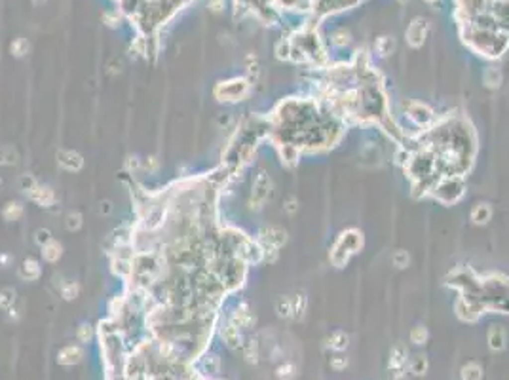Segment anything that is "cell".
<instances>
[{
    "instance_id": "7",
    "label": "cell",
    "mask_w": 509,
    "mask_h": 380,
    "mask_svg": "<svg viewBox=\"0 0 509 380\" xmlns=\"http://www.w3.org/2000/svg\"><path fill=\"white\" fill-rule=\"evenodd\" d=\"M57 163L63 167L65 171L76 173L84 167V158L78 154L76 151H69V149H61L57 152Z\"/></svg>"
},
{
    "instance_id": "30",
    "label": "cell",
    "mask_w": 509,
    "mask_h": 380,
    "mask_svg": "<svg viewBox=\"0 0 509 380\" xmlns=\"http://www.w3.org/2000/svg\"><path fill=\"white\" fill-rule=\"evenodd\" d=\"M393 46H395V42H393L390 36H382V38L376 40V52H378L382 57H386V55L392 54Z\"/></svg>"
},
{
    "instance_id": "9",
    "label": "cell",
    "mask_w": 509,
    "mask_h": 380,
    "mask_svg": "<svg viewBox=\"0 0 509 380\" xmlns=\"http://www.w3.org/2000/svg\"><path fill=\"white\" fill-rule=\"evenodd\" d=\"M27 196L31 198L34 204H38L40 207H50V206L55 204V194H53V190L50 188V186L40 185V183L34 186Z\"/></svg>"
},
{
    "instance_id": "25",
    "label": "cell",
    "mask_w": 509,
    "mask_h": 380,
    "mask_svg": "<svg viewBox=\"0 0 509 380\" xmlns=\"http://www.w3.org/2000/svg\"><path fill=\"white\" fill-rule=\"evenodd\" d=\"M483 82H485L488 87H498L500 82H502V75H500L498 69H494V67L487 69L485 75H483Z\"/></svg>"
},
{
    "instance_id": "38",
    "label": "cell",
    "mask_w": 509,
    "mask_h": 380,
    "mask_svg": "<svg viewBox=\"0 0 509 380\" xmlns=\"http://www.w3.org/2000/svg\"><path fill=\"white\" fill-rule=\"evenodd\" d=\"M346 365H348V359L344 358V356H335V358L331 359V367L335 371L346 369Z\"/></svg>"
},
{
    "instance_id": "11",
    "label": "cell",
    "mask_w": 509,
    "mask_h": 380,
    "mask_svg": "<svg viewBox=\"0 0 509 380\" xmlns=\"http://www.w3.org/2000/svg\"><path fill=\"white\" fill-rule=\"evenodd\" d=\"M230 321H232L238 329H249V327L256 321V317H254L253 312L249 310V306H247V304H242V306H240V308L232 314Z\"/></svg>"
},
{
    "instance_id": "19",
    "label": "cell",
    "mask_w": 509,
    "mask_h": 380,
    "mask_svg": "<svg viewBox=\"0 0 509 380\" xmlns=\"http://www.w3.org/2000/svg\"><path fill=\"white\" fill-rule=\"evenodd\" d=\"M23 215V206L19 202H8L2 209V217L6 221H17Z\"/></svg>"
},
{
    "instance_id": "2",
    "label": "cell",
    "mask_w": 509,
    "mask_h": 380,
    "mask_svg": "<svg viewBox=\"0 0 509 380\" xmlns=\"http://www.w3.org/2000/svg\"><path fill=\"white\" fill-rule=\"evenodd\" d=\"M431 194L443 204H456L464 196V183L458 175H445L431 186Z\"/></svg>"
},
{
    "instance_id": "3",
    "label": "cell",
    "mask_w": 509,
    "mask_h": 380,
    "mask_svg": "<svg viewBox=\"0 0 509 380\" xmlns=\"http://www.w3.org/2000/svg\"><path fill=\"white\" fill-rule=\"evenodd\" d=\"M249 89H251V84L249 80L245 78H232V80H226V82H219L215 86V97L221 103H236V101H242L244 97L249 95Z\"/></svg>"
},
{
    "instance_id": "45",
    "label": "cell",
    "mask_w": 509,
    "mask_h": 380,
    "mask_svg": "<svg viewBox=\"0 0 509 380\" xmlns=\"http://www.w3.org/2000/svg\"><path fill=\"white\" fill-rule=\"evenodd\" d=\"M425 2H429V4H433V2H437V0H425Z\"/></svg>"
},
{
    "instance_id": "17",
    "label": "cell",
    "mask_w": 509,
    "mask_h": 380,
    "mask_svg": "<svg viewBox=\"0 0 509 380\" xmlns=\"http://www.w3.org/2000/svg\"><path fill=\"white\" fill-rule=\"evenodd\" d=\"M490 217H492V207L488 204H477L471 211V221L475 225H487Z\"/></svg>"
},
{
    "instance_id": "18",
    "label": "cell",
    "mask_w": 509,
    "mask_h": 380,
    "mask_svg": "<svg viewBox=\"0 0 509 380\" xmlns=\"http://www.w3.org/2000/svg\"><path fill=\"white\" fill-rule=\"evenodd\" d=\"M460 377H462V380H483V369H481L479 363L469 361V363H466V365L462 367Z\"/></svg>"
},
{
    "instance_id": "1",
    "label": "cell",
    "mask_w": 509,
    "mask_h": 380,
    "mask_svg": "<svg viewBox=\"0 0 509 380\" xmlns=\"http://www.w3.org/2000/svg\"><path fill=\"white\" fill-rule=\"evenodd\" d=\"M361 245H363V234L361 232H357V230L342 232L339 239L335 241L333 249H331V262L337 268H342L346 262L350 261L351 255L361 249Z\"/></svg>"
},
{
    "instance_id": "42",
    "label": "cell",
    "mask_w": 509,
    "mask_h": 380,
    "mask_svg": "<svg viewBox=\"0 0 509 380\" xmlns=\"http://www.w3.org/2000/svg\"><path fill=\"white\" fill-rule=\"evenodd\" d=\"M285 211L287 213H295V211H297V198H289V200H287Z\"/></svg>"
},
{
    "instance_id": "34",
    "label": "cell",
    "mask_w": 509,
    "mask_h": 380,
    "mask_svg": "<svg viewBox=\"0 0 509 380\" xmlns=\"http://www.w3.org/2000/svg\"><path fill=\"white\" fill-rule=\"evenodd\" d=\"M36 185H38V183H36V179H34L31 173L21 175V179H19V188H21L25 194H29Z\"/></svg>"
},
{
    "instance_id": "14",
    "label": "cell",
    "mask_w": 509,
    "mask_h": 380,
    "mask_svg": "<svg viewBox=\"0 0 509 380\" xmlns=\"http://www.w3.org/2000/svg\"><path fill=\"white\" fill-rule=\"evenodd\" d=\"M506 342H508V337H506V331L500 325H492L488 329V346L492 348L494 352H500L506 348Z\"/></svg>"
},
{
    "instance_id": "40",
    "label": "cell",
    "mask_w": 509,
    "mask_h": 380,
    "mask_svg": "<svg viewBox=\"0 0 509 380\" xmlns=\"http://www.w3.org/2000/svg\"><path fill=\"white\" fill-rule=\"evenodd\" d=\"M333 38H335V44L342 46V44H348V40H350V34L346 33V31H337V33L333 34Z\"/></svg>"
},
{
    "instance_id": "43",
    "label": "cell",
    "mask_w": 509,
    "mask_h": 380,
    "mask_svg": "<svg viewBox=\"0 0 509 380\" xmlns=\"http://www.w3.org/2000/svg\"><path fill=\"white\" fill-rule=\"evenodd\" d=\"M209 8L213 11H221L224 8V0H209Z\"/></svg>"
},
{
    "instance_id": "21",
    "label": "cell",
    "mask_w": 509,
    "mask_h": 380,
    "mask_svg": "<svg viewBox=\"0 0 509 380\" xmlns=\"http://www.w3.org/2000/svg\"><path fill=\"white\" fill-rule=\"evenodd\" d=\"M13 303H15V289L13 287L0 289V310H11Z\"/></svg>"
},
{
    "instance_id": "28",
    "label": "cell",
    "mask_w": 509,
    "mask_h": 380,
    "mask_svg": "<svg viewBox=\"0 0 509 380\" xmlns=\"http://www.w3.org/2000/svg\"><path fill=\"white\" fill-rule=\"evenodd\" d=\"M29 48H31V46L27 42V38H21V36H19V38H15V40L11 42L10 52L15 55V57H23V55L29 52Z\"/></svg>"
},
{
    "instance_id": "13",
    "label": "cell",
    "mask_w": 509,
    "mask_h": 380,
    "mask_svg": "<svg viewBox=\"0 0 509 380\" xmlns=\"http://www.w3.org/2000/svg\"><path fill=\"white\" fill-rule=\"evenodd\" d=\"M407 358H409V352H407L405 344H395L392 350V356H390V369L395 371V375L403 373L405 365H407Z\"/></svg>"
},
{
    "instance_id": "41",
    "label": "cell",
    "mask_w": 509,
    "mask_h": 380,
    "mask_svg": "<svg viewBox=\"0 0 509 380\" xmlns=\"http://www.w3.org/2000/svg\"><path fill=\"white\" fill-rule=\"evenodd\" d=\"M110 211H112V204H110L108 200H105V202H101V204H99V213H101V215H108Z\"/></svg>"
},
{
    "instance_id": "4",
    "label": "cell",
    "mask_w": 509,
    "mask_h": 380,
    "mask_svg": "<svg viewBox=\"0 0 509 380\" xmlns=\"http://www.w3.org/2000/svg\"><path fill=\"white\" fill-rule=\"evenodd\" d=\"M270 179H268V173L264 169H260L258 173L253 177V190H251V200H249V206L253 209H260L264 206V202L270 196Z\"/></svg>"
},
{
    "instance_id": "24",
    "label": "cell",
    "mask_w": 509,
    "mask_h": 380,
    "mask_svg": "<svg viewBox=\"0 0 509 380\" xmlns=\"http://www.w3.org/2000/svg\"><path fill=\"white\" fill-rule=\"evenodd\" d=\"M427 367H429V363H427V358L425 356H416L413 359V363H411V373L416 375V377H422L427 373Z\"/></svg>"
},
{
    "instance_id": "5",
    "label": "cell",
    "mask_w": 509,
    "mask_h": 380,
    "mask_svg": "<svg viewBox=\"0 0 509 380\" xmlns=\"http://www.w3.org/2000/svg\"><path fill=\"white\" fill-rule=\"evenodd\" d=\"M287 241V232L279 227H264L258 232V245L262 249H279Z\"/></svg>"
},
{
    "instance_id": "16",
    "label": "cell",
    "mask_w": 509,
    "mask_h": 380,
    "mask_svg": "<svg viewBox=\"0 0 509 380\" xmlns=\"http://www.w3.org/2000/svg\"><path fill=\"white\" fill-rule=\"evenodd\" d=\"M221 335H223V340L226 342V346H230V348L242 346V337H240V329H238V327L234 325L232 321H230V323H226V325L223 327Z\"/></svg>"
},
{
    "instance_id": "12",
    "label": "cell",
    "mask_w": 509,
    "mask_h": 380,
    "mask_svg": "<svg viewBox=\"0 0 509 380\" xmlns=\"http://www.w3.org/2000/svg\"><path fill=\"white\" fill-rule=\"evenodd\" d=\"M19 276H21L25 282H36L40 276H42V268H40V262L36 259H25L19 268Z\"/></svg>"
},
{
    "instance_id": "10",
    "label": "cell",
    "mask_w": 509,
    "mask_h": 380,
    "mask_svg": "<svg viewBox=\"0 0 509 380\" xmlns=\"http://www.w3.org/2000/svg\"><path fill=\"white\" fill-rule=\"evenodd\" d=\"M82 358H84V350L80 346H76V344H69V346L59 350L57 363H61V365H76V363L82 361Z\"/></svg>"
},
{
    "instance_id": "26",
    "label": "cell",
    "mask_w": 509,
    "mask_h": 380,
    "mask_svg": "<svg viewBox=\"0 0 509 380\" xmlns=\"http://www.w3.org/2000/svg\"><path fill=\"white\" fill-rule=\"evenodd\" d=\"M78 295H80V285H78V283L76 282L63 283V287H61V297H63L65 301H75Z\"/></svg>"
},
{
    "instance_id": "15",
    "label": "cell",
    "mask_w": 509,
    "mask_h": 380,
    "mask_svg": "<svg viewBox=\"0 0 509 380\" xmlns=\"http://www.w3.org/2000/svg\"><path fill=\"white\" fill-rule=\"evenodd\" d=\"M63 255V245L57 239H50L46 245H42V257L46 262H57Z\"/></svg>"
},
{
    "instance_id": "6",
    "label": "cell",
    "mask_w": 509,
    "mask_h": 380,
    "mask_svg": "<svg viewBox=\"0 0 509 380\" xmlns=\"http://www.w3.org/2000/svg\"><path fill=\"white\" fill-rule=\"evenodd\" d=\"M407 116L409 120L416 124L418 128H425V126H429L431 122H433V112L429 107H425L422 103H409L407 105Z\"/></svg>"
},
{
    "instance_id": "36",
    "label": "cell",
    "mask_w": 509,
    "mask_h": 380,
    "mask_svg": "<svg viewBox=\"0 0 509 380\" xmlns=\"http://www.w3.org/2000/svg\"><path fill=\"white\" fill-rule=\"evenodd\" d=\"M78 340L80 342H89L91 340V337H93V327L91 325H87V323H84V325H80V329H78Z\"/></svg>"
},
{
    "instance_id": "31",
    "label": "cell",
    "mask_w": 509,
    "mask_h": 380,
    "mask_svg": "<svg viewBox=\"0 0 509 380\" xmlns=\"http://www.w3.org/2000/svg\"><path fill=\"white\" fill-rule=\"evenodd\" d=\"M19 160V156H17V151L13 149V147H4L2 151H0V162L2 163H8V165H13V163H17Z\"/></svg>"
},
{
    "instance_id": "39",
    "label": "cell",
    "mask_w": 509,
    "mask_h": 380,
    "mask_svg": "<svg viewBox=\"0 0 509 380\" xmlns=\"http://www.w3.org/2000/svg\"><path fill=\"white\" fill-rule=\"evenodd\" d=\"M143 167H145L149 173H156V171H158V167H160V163L154 156H150V158H147V160L143 162Z\"/></svg>"
},
{
    "instance_id": "32",
    "label": "cell",
    "mask_w": 509,
    "mask_h": 380,
    "mask_svg": "<svg viewBox=\"0 0 509 380\" xmlns=\"http://www.w3.org/2000/svg\"><path fill=\"white\" fill-rule=\"evenodd\" d=\"M242 350H244V356L249 363H256V342L254 340L242 342Z\"/></svg>"
},
{
    "instance_id": "33",
    "label": "cell",
    "mask_w": 509,
    "mask_h": 380,
    "mask_svg": "<svg viewBox=\"0 0 509 380\" xmlns=\"http://www.w3.org/2000/svg\"><path fill=\"white\" fill-rule=\"evenodd\" d=\"M425 340H427V331H425V327L418 325L411 331V342H414V344H425Z\"/></svg>"
},
{
    "instance_id": "27",
    "label": "cell",
    "mask_w": 509,
    "mask_h": 380,
    "mask_svg": "<svg viewBox=\"0 0 509 380\" xmlns=\"http://www.w3.org/2000/svg\"><path fill=\"white\" fill-rule=\"evenodd\" d=\"M306 306H308L306 295L298 293L293 297V315H295V317H302L304 312H306Z\"/></svg>"
},
{
    "instance_id": "8",
    "label": "cell",
    "mask_w": 509,
    "mask_h": 380,
    "mask_svg": "<svg viewBox=\"0 0 509 380\" xmlns=\"http://www.w3.org/2000/svg\"><path fill=\"white\" fill-rule=\"evenodd\" d=\"M427 31H429V25L425 19H420V17H416L411 25H409V29H407V40L411 46L414 48H418V46H422L425 40V36H427Z\"/></svg>"
},
{
    "instance_id": "23",
    "label": "cell",
    "mask_w": 509,
    "mask_h": 380,
    "mask_svg": "<svg viewBox=\"0 0 509 380\" xmlns=\"http://www.w3.org/2000/svg\"><path fill=\"white\" fill-rule=\"evenodd\" d=\"M276 310L279 317H293V299L291 297H281L276 304Z\"/></svg>"
},
{
    "instance_id": "37",
    "label": "cell",
    "mask_w": 509,
    "mask_h": 380,
    "mask_svg": "<svg viewBox=\"0 0 509 380\" xmlns=\"http://www.w3.org/2000/svg\"><path fill=\"white\" fill-rule=\"evenodd\" d=\"M392 262L397 266V268H405V266L409 264V255H407L405 251H397V253L392 257Z\"/></svg>"
},
{
    "instance_id": "22",
    "label": "cell",
    "mask_w": 509,
    "mask_h": 380,
    "mask_svg": "<svg viewBox=\"0 0 509 380\" xmlns=\"http://www.w3.org/2000/svg\"><path fill=\"white\" fill-rule=\"evenodd\" d=\"M84 225V219L82 215L78 213V211H71V213H67V217H65V227L69 232H78L80 228Z\"/></svg>"
},
{
    "instance_id": "35",
    "label": "cell",
    "mask_w": 509,
    "mask_h": 380,
    "mask_svg": "<svg viewBox=\"0 0 509 380\" xmlns=\"http://www.w3.org/2000/svg\"><path fill=\"white\" fill-rule=\"evenodd\" d=\"M50 239H53V238H52V232H50L48 228H38V230L34 232V241H36L40 247H42V245H46Z\"/></svg>"
},
{
    "instance_id": "20",
    "label": "cell",
    "mask_w": 509,
    "mask_h": 380,
    "mask_svg": "<svg viewBox=\"0 0 509 380\" xmlns=\"http://www.w3.org/2000/svg\"><path fill=\"white\" fill-rule=\"evenodd\" d=\"M348 340H350V337H348L344 331H337V333L331 335L329 346L333 348V350H337V352H342V350L348 348Z\"/></svg>"
},
{
    "instance_id": "44",
    "label": "cell",
    "mask_w": 509,
    "mask_h": 380,
    "mask_svg": "<svg viewBox=\"0 0 509 380\" xmlns=\"http://www.w3.org/2000/svg\"><path fill=\"white\" fill-rule=\"evenodd\" d=\"M139 165H141V163H139L137 158H129V160H127V169H139Z\"/></svg>"
},
{
    "instance_id": "29",
    "label": "cell",
    "mask_w": 509,
    "mask_h": 380,
    "mask_svg": "<svg viewBox=\"0 0 509 380\" xmlns=\"http://www.w3.org/2000/svg\"><path fill=\"white\" fill-rule=\"evenodd\" d=\"M297 377V367L293 363H283L277 367V379L279 380H295Z\"/></svg>"
}]
</instances>
